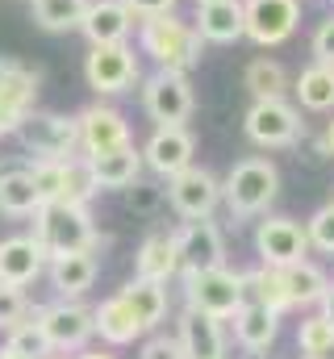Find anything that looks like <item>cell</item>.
I'll use <instances>...</instances> for the list:
<instances>
[{"mask_svg":"<svg viewBox=\"0 0 334 359\" xmlns=\"http://www.w3.org/2000/svg\"><path fill=\"white\" fill-rule=\"evenodd\" d=\"M167 201L171 209L184 217V222H196V217H213V209L222 205V180L213 176L209 168H184L167 180Z\"/></svg>","mask_w":334,"mask_h":359,"instance_id":"cell-10","label":"cell"},{"mask_svg":"<svg viewBox=\"0 0 334 359\" xmlns=\"http://www.w3.org/2000/svg\"><path fill=\"white\" fill-rule=\"evenodd\" d=\"M142 109H147V117L159 121V126H184V121L192 117V109H196L188 76L159 67V72L147 80V88H142Z\"/></svg>","mask_w":334,"mask_h":359,"instance_id":"cell-9","label":"cell"},{"mask_svg":"<svg viewBox=\"0 0 334 359\" xmlns=\"http://www.w3.org/2000/svg\"><path fill=\"white\" fill-rule=\"evenodd\" d=\"M84 8H88V0H29V13H34V21L46 34H72V29H80Z\"/></svg>","mask_w":334,"mask_h":359,"instance_id":"cell-31","label":"cell"},{"mask_svg":"<svg viewBox=\"0 0 334 359\" xmlns=\"http://www.w3.org/2000/svg\"><path fill=\"white\" fill-rule=\"evenodd\" d=\"M243 126H247V138L255 147H263V151L293 147V142L301 138V130H305L297 104H288L284 96H263V100H255Z\"/></svg>","mask_w":334,"mask_h":359,"instance_id":"cell-7","label":"cell"},{"mask_svg":"<svg viewBox=\"0 0 334 359\" xmlns=\"http://www.w3.org/2000/svg\"><path fill=\"white\" fill-rule=\"evenodd\" d=\"M34 238L46 251V259L72 255V251H92L100 243L96 238V226H92V213H88V205H80V201L38 205V213H34Z\"/></svg>","mask_w":334,"mask_h":359,"instance_id":"cell-1","label":"cell"},{"mask_svg":"<svg viewBox=\"0 0 334 359\" xmlns=\"http://www.w3.org/2000/svg\"><path fill=\"white\" fill-rule=\"evenodd\" d=\"M175 238H180V271H205L226 264V238L213 217L184 222V230H175Z\"/></svg>","mask_w":334,"mask_h":359,"instance_id":"cell-14","label":"cell"},{"mask_svg":"<svg viewBox=\"0 0 334 359\" xmlns=\"http://www.w3.org/2000/svg\"><path fill=\"white\" fill-rule=\"evenodd\" d=\"M76 359H113V355H105V351H84V355H76Z\"/></svg>","mask_w":334,"mask_h":359,"instance_id":"cell-44","label":"cell"},{"mask_svg":"<svg viewBox=\"0 0 334 359\" xmlns=\"http://www.w3.org/2000/svg\"><path fill=\"white\" fill-rule=\"evenodd\" d=\"M276 192H280V172H276L272 159H259V155L239 159L226 172V180H222V201H226V209H230L234 222L263 213L276 201Z\"/></svg>","mask_w":334,"mask_h":359,"instance_id":"cell-2","label":"cell"},{"mask_svg":"<svg viewBox=\"0 0 334 359\" xmlns=\"http://www.w3.org/2000/svg\"><path fill=\"white\" fill-rule=\"evenodd\" d=\"M297 21H301V4L297 0H247L243 4V34L255 46L288 42Z\"/></svg>","mask_w":334,"mask_h":359,"instance_id":"cell-11","label":"cell"},{"mask_svg":"<svg viewBox=\"0 0 334 359\" xmlns=\"http://www.w3.org/2000/svg\"><path fill=\"white\" fill-rule=\"evenodd\" d=\"M175 339H180V347H184V359H226V334H222V322L209 318V313L184 309Z\"/></svg>","mask_w":334,"mask_h":359,"instance_id":"cell-19","label":"cell"},{"mask_svg":"<svg viewBox=\"0 0 334 359\" xmlns=\"http://www.w3.org/2000/svg\"><path fill=\"white\" fill-rule=\"evenodd\" d=\"M17 142L34 159H72L80 151V121L67 113H29L17 130Z\"/></svg>","mask_w":334,"mask_h":359,"instance_id":"cell-6","label":"cell"},{"mask_svg":"<svg viewBox=\"0 0 334 359\" xmlns=\"http://www.w3.org/2000/svg\"><path fill=\"white\" fill-rule=\"evenodd\" d=\"M25 313H29L25 292L13 284H0V330H13L17 322H25Z\"/></svg>","mask_w":334,"mask_h":359,"instance_id":"cell-37","label":"cell"},{"mask_svg":"<svg viewBox=\"0 0 334 359\" xmlns=\"http://www.w3.org/2000/svg\"><path fill=\"white\" fill-rule=\"evenodd\" d=\"M38 100V72L21 59H0V134H13Z\"/></svg>","mask_w":334,"mask_h":359,"instance_id":"cell-12","label":"cell"},{"mask_svg":"<svg viewBox=\"0 0 334 359\" xmlns=\"http://www.w3.org/2000/svg\"><path fill=\"white\" fill-rule=\"evenodd\" d=\"M305 234H309V247H314V251L334 255V201L322 205V209L305 222Z\"/></svg>","mask_w":334,"mask_h":359,"instance_id":"cell-36","label":"cell"},{"mask_svg":"<svg viewBox=\"0 0 334 359\" xmlns=\"http://www.w3.org/2000/svg\"><path fill=\"white\" fill-rule=\"evenodd\" d=\"M297 100L301 109L309 113H330L334 109V67L330 63H309L301 76H297Z\"/></svg>","mask_w":334,"mask_h":359,"instance_id":"cell-29","label":"cell"},{"mask_svg":"<svg viewBox=\"0 0 334 359\" xmlns=\"http://www.w3.org/2000/svg\"><path fill=\"white\" fill-rule=\"evenodd\" d=\"M130 4V13L142 21V17H159V13H171L175 8V0H126Z\"/></svg>","mask_w":334,"mask_h":359,"instance_id":"cell-41","label":"cell"},{"mask_svg":"<svg viewBox=\"0 0 334 359\" xmlns=\"http://www.w3.org/2000/svg\"><path fill=\"white\" fill-rule=\"evenodd\" d=\"M201 34L196 25L180 21L175 13H159V17H142V50L167 67V72H192L201 63Z\"/></svg>","mask_w":334,"mask_h":359,"instance_id":"cell-3","label":"cell"},{"mask_svg":"<svg viewBox=\"0 0 334 359\" xmlns=\"http://www.w3.org/2000/svg\"><path fill=\"white\" fill-rule=\"evenodd\" d=\"M80 151L84 155H105L130 142V121L113 104H88L80 117Z\"/></svg>","mask_w":334,"mask_h":359,"instance_id":"cell-15","label":"cell"},{"mask_svg":"<svg viewBox=\"0 0 334 359\" xmlns=\"http://www.w3.org/2000/svg\"><path fill=\"white\" fill-rule=\"evenodd\" d=\"M92 318H96V334H100L109 347H130V343H138V339L147 334L121 297H109V301L92 305Z\"/></svg>","mask_w":334,"mask_h":359,"instance_id":"cell-26","label":"cell"},{"mask_svg":"<svg viewBox=\"0 0 334 359\" xmlns=\"http://www.w3.org/2000/svg\"><path fill=\"white\" fill-rule=\"evenodd\" d=\"M247 88L255 92V100H263V96H284L288 76H284V67H280L276 59H255L247 67Z\"/></svg>","mask_w":334,"mask_h":359,"instance_id":"cell-34","label":"cell"},{"mask_svg":"<svg viewBox=\"0 0 334 359\" xmlns=\"http://www.w3.org/2000/svg\"><path fill=\"white\" fill-rule=\"evenodd\" d=\"M76 159V155H72ZM72 159H34L29 176H34V188L42 196V205L51 201H67V180H72Z\"/></svg>","mask_w":334,"mask_h":359,"instance_id":"cell-32","label":"cell"},{"mask_svg":"<svg viewBox=\"0 0 334 359\" xmlns=\"http://www.w3.org/2000/svg\"><path fill=\"white\" fill-rule=\"evenodd\" d=\"M330 201H334V188H330Z\"/></svg>","mask_w":334,"mask_h":359,"instance_id":"cell-48","label":"cell"},{"mask_svg":"<svg viewBox=\"0 0 334 359\" xmlns=\"http://www.w3.org/2000/svg\"><path fill=\"white\" fill-rule=\"evenodd\" d=\"M13 355H21V359H46V355H55L51 351V343H46V334H42V326L34 322V318H25V322H17L13 330H8V343H4Z\"/></svg>","mask_w":334,"mask_h":359,"instance_id":"cell-33","label":"cell"},{"mask_svg":"<svg viewBox=\"0 0 334 359\" xmlns=\"http://www.w3.org/2000/svg\"><path fill=\"white\" fill-rule=\"evenodd\" d=\"M314 59L334 67V13L318 25V29H314Z\"/></svg>","mask_w":334,"mask_h":359,"instance_id":"cell-40","label":"cell"},{"mask_svg":"<svg viewBox=\"0 0 334 359\" xmlns=\"http://www.w3.org/2000/svg\"><path fill=\"white\" fill-rule=\"evenodd\" d=\"M255 251H259V264H267V268H288V264L305 259L309 234H305V226H297L293 217H267V222H259V230H255Z\"/></svg>","mask_w":334,"mask_h":359,"instance_id":"cell-13","label":"cell"},{"mask_svg":"<svg viewBox=\"0 0 334 359\" xmlns=\"http://www.w3.org/2000/svg\"><path fill=\"white\" fill-rule=\"evenodd\" d=\"M84 80L96 96H121L138 84V55L126 42L92 46L84 59Z\"/></svg>","mask_w":334,"mask_h":359,"instance_id":"cell-8","label":"cell"},{"mask_svg":"<svg viewBox=\"0 0 334 359\" xmlns=\"http://www.w3.org/2000/svg\"><path fill=\"white\" fill-rule=\"evenodd\" d=\"M25 318H34L51 343L55 355H67V351H84L88 339L96 334V318H92V305H84L80 297H63L55 305H38L29 309Z\"/></svg>","mask_w":334,"mask_h":359,"instance_id":"cell-5","label":"cell"},{"mask_svg":"<svg viewBox=\"0 0 334 359\" xmlns=\"http://www.w3.org/2000/svg\"><path fill=\"white\" fill-rule=\"evenodd\" d=\"M192 151H196V142H192L188 126H159V130L151 134L147 151H142V163H147L155 176L171 180L175 172L192 168Z\"/></svg>","mask_w":334,"mask_h":359,"instance_id":"cell-16","label":"cell"},{"mask_svg":"<svg viewBox=\"0 0 334 359\" xmlns=\"http://www.w3.org/2000/svg\"><path fill=\"white\" fill-rule=\"evenodd\" d=\"M88 159V172L96 180V188H130L134 180L142 176V151H134V142L117 147V151H105V155H84Z\"/></svg>","mask_w":334,"mask_h":359,"instance_id":"cell-21","label":"cell"},{"mask_svg":"<svg viewBox=\"0 0 334 359\" xmlns=\"http://www.w3.org/2000/svg\"><path fill=\"white\" fill-rule=\"evenodd\" d=\"M284 284H288V297H293V309H309V305H318L322 301V292H326V271L318 268V264H309V259H297V264H288L284 268Z\"/></svg>","mask_w":334,"mask_h":359,"instance_id":"cell-30","label":"cell"},{"mask_svg":"<svg viewBox=\"0 0 334 359\" xmlns=\"http://www.w3.org/2000/svg\"><path fill=\"white\" fill-rule=\"evenodd\" d=\"M184 301H188V309L226 322V318H234L243 309L247 280H243V271H230L226 264L205 271H184Z\"/></svg>","mask_w":334,"mask_h":359,"instance_id":"cell-4","label":"cell"},{"mask_svg":"<svg viewBox=\"0 0 334 359\" xmlns=\"http://www.w3.org/2000/svg\"><path fill=\"white\" fill-rule=\"evenodd\" d=\"M84 38L92 46H109V42H126L130 29H134V13L126 0H88L80 21Z\"/></svg>","mask_w":334,"mask_h":359,"instance_id":"cell-18","label":"cell"},{"mask_svg":"<svg viewBox=\"0 0 334 359\" xmlns=\"http://www.w3.org/2000/svg\"><path fill=\"white\" fill-rule=\"evenodd\" d=\"M243 280H247V301H259V305H267L276 313L293 309V297H288V284H284V268L259 264V268L243 271Z\"/></svg>","mask_w":334,"mask_h":359,"instance_id":"cell-28","label":"cell"},{"mask_svg":"<svg viewBox=\"0 0 334 359\" xmlns=\"http://www.w3.org/2000/svg\"><path fill=\"white\" fill-rule=\"evenodd\" d=\"M46 359H67V355H46Z\"/></svg>","mask_w":334,"mask_h":359,"instance_id":"cell-47","label":"cell"},{"mask_svg":"<svg viewBox=\"0 0 334 359\" xmlns=\"http://www.w3.org/2000/svg\"><path fill=\"white\" fill-rule=\"evenodd\" d=\"M117 297L130 305V313L138 318V326H142V330H155V326L167 318V284H159V280L134 276V280H126V284H121V292H117Z\"/></svg>","mask_w":334,"mask_h":359,"instance_id":"cell-23","label":"cell"},{"mask_svg":"<svg viewBox=\"0 0 334 359\" xmlns=\"http://www.w3.org/2000/svg\"><path fill=\"white\" fill-rule=\"evenodd\" d=\"M46 271V251L38 247L34 234H13L0 243V284L25 288Z\"/></svg>","mask_w":334,"mask_h":359,"instance_id":"cell-17","label":"cell"},{"mask_svg":"<svg viewBox=\"0 0 334 359\" xmlns=\"http://www.w3.org/2000/svg\"><path fill=\"white\" fill-rule=\"evenodd\" d=\"M196 34L205 42H239L243 38V4L239 0H205L196 4Z\"/></svg>","mask_w":334,"mask_h":359,"instance_id":"cell-25","label":"cell"},{"mask_svg":"<svg viewBox=\"0 0 334 359\" xmlns=\"http://www.w3.org/2000/svg\"><path fill=\"white\" fill-rule=\"evenodd\" d=\"M42 205L38 188H34V176L29 168H8L0 172V213L4 217H34Z\"/></svg>","mask_w":334,"mask_h":359,"instance_id":"cell-27","label":"cell"},{"mask_svg":"<svg viewBox=\"0 0 334 359\" xmlns=\"http://www.w3.org/2000/svg\"><path fill=\"white\" fill-rule=\"evenodd\" d=\"M318 313H322L326 322H334V280L326 284V292H322V301H318Z\"/></svg>","mask_w":334,"mask_h":359,"instance_id":"cell-42","label":"cell"},{"mask_svg":"<svg viewBox=\"0 0 334 359\" xmlns=\"http://www.w3.org/2000/svg\"><path fill=\"white\" fill-rule=\"evenodd\" d=\"M0 138H4V134H0Z\"/></svg>","mask_w":334,"mask_h":359,"instance_id":"cell-50","label":"cell"},{"mask_svg":"<svg viewBox=\"0 0 334 359\" xmlns=\"http://www.w3.org/2000/svg\"><path fill=\"white\" fill-rule=\"evenodd\" d=\"M326 155H334V121L326 126Z\"/></svg>","mask_w":334,"mask_h":359,"instance_id":"cell-43","label":"cell"},{"mask_svg":"<svg viewBox=\"0 0 334 359\" xmlns=\"http://www.w3.org/2000/svg\"><path fill=\"white\" fill-rule=\"evenodd\" d=\"M159 201H163V192H159V188H151V184H138V180H134V184L126 188V205H130L134 213H155V209H159Z\"/></svg>","mask_w":334,"mask_h":359,"instance_id":"cell-38","label":"cell"},{"mask_svg":"<svg viewBox=\"0 0 334 359\" xmlns=\"http://www.w3.org/2000/svg\"><path fill=\"white\" fill-rule=\"evenodd\" d=\"M230 322H234V339H239V347L250 351V355L267 351V347L276 343V334H280V313L267 309V305H259V301H243V309H239Z\"/></svg>","mask_w":334,"mask_h":359,"instance_id":"cell-22","label":"cell"},{"mask_svg":"<svg viewBox=\"0 0 334 359\" xmlns=\"http://www.w3.org/2000/svg\"><path fill=\"white\" fill-rule=\"evenodd\" d=\"M322 359H334V343H330V347H326V351H322Z\"/></svg>","mask_w":334,"mask_h":359,"instance_id":"cell-46","label":"cell"},{"mask_svg":"<svg viewBox=\"0 0 334 359\" xmlns=\"http://www.w3.org/2000/svg\"><path fill=\"white\" fill-rule=\"evenodd\" d=\"M134 276H147V280H159V284L180 276V238H175V230H155V234L142 238V247L134 255Z\"/></svg>","mask_w":334,"mask_h":359,"instance_id":"cell-20","label":"cell"},{"mask_svg":"<svg viewBox=\"0 0 334 359\" xmlns=\"http://www.w3.org/2000/svg\"><path fill=\"white\" fill-rule=\"evenodd\" d=\"M334 343V322H326L322 313H309L301 318V330H297V347L305 359H322V351Z\"/></svg>","mask_w":334,"mask_h":359,"instance_id":"cell-35","label":"cell"},{"mask_svg":"<svg viewBox=\"0 0 334 359\" xmlns=\"http://www.w3.org/2000/svg\"><path fill=\"white\" fill-rule=\"evenodd\" d=\"M0 359H21V355H13V351H8V347H4V351H0Z\"/></svg>","mask_w":334,"mask_h":359,"instance_id":"cell-45","label":"cell"},{"mask_svg":"<svg viewBox=\"0 0 334 359\" xmlns=\"http://www.w3.org/2000/svg\"><path fill=\"white\" fill-rule=\"evenodd\" d=\"M196 4H205V0H196Z\"/></svg>","mask_w":334,"mask_h":359,"instance_id":"cell-49","label":"cell"},{"mask_svg":"<svg viewBox=\"0 0 334 359\" xmlns=\"http://www.w3.org/2000/svg\"><path fill=\"white\" fill-rule=\"evenodd\" d=\"M138 359H184V347H180V339L151 334V339L142 343V355H138Z\"/></svg>","mask_w":334,"mask_h":359,"instance_id":"cell-39","label":"cell"},{"mask_svg":"<svg viewBox=\"0 0 334 359\" xmlns=\"http://www.w3.org/2000/svg\"><path fill=\"white\" fill-rule=\"evenodd\" d=\"M46 276H51V284H55L59 297H84L96 284V255L92 251L55 255V259H46Z\"/></svg>","mask_w":334,"mask_h":359,"instance_id":"cell-24","label":"cell"}]
</instances>
